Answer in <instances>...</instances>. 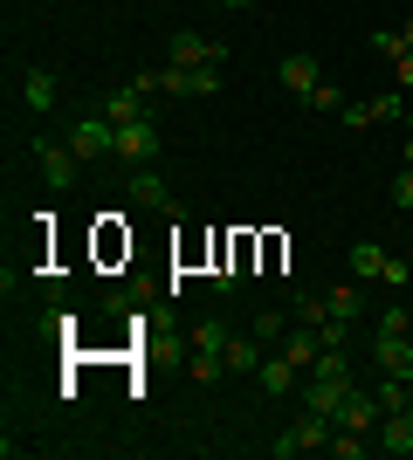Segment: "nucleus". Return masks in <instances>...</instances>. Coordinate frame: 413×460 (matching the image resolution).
I'll use <instances>...</instances> for the list:
<instances>
[{"instance_id": "obj_1", "label": "nucleus", "mask_w": 413, "mask_h": 460, "mask_svg": "<svg viewBox=\"0 0 413 460\" xmlns=\"http://www.w3.org/2000/svg\"><path fill=\"white\" fill-rule=\"evenodd\" d=\"M373 358L379 371H393V378H413V344H407V309H386L373 330Z\"/></svg>"}, {"instance_id": "obj_2", "label": "nucleus", "mask_w": 413, "mask_h": 460, "mask_svg": "<svg viewBox=\"0 0 413 460\" xmlns=\"http://www.w3.org/2000/svg\"><path fill=\"white\" fill-rule=\"evenodd\" d=\"M69 145H76L83 165H97V158H118V124L103 117V103H90V111L69 124Z\"/></svg>"}, {"instance_id": "obj_3", "label": "nucleus", "mask_w": 413, "mask_h": 460, "mask_svg": "<svg viewBox=\"0 0 413 460\" xmlns=\"http://www.w3.org/2000/svg\"><path fill=\"white\" fill-rule=\"evenodd\" d=\"M331 433H337V426L324 420V412H303L290 433H275L269 454H275V460H296V454H310V447H331Z\"/></svg>"}, {"instance_id": "obj_4", "label": "nucleus", "mask_w": 413, "mask_h": 460, "mask_svg": "<svg viewBox=\"0 0 413 460\" xmlns=\"http://www.w3.org/2000/svg\"><path fill=\"white\" fill-rule=\"evenodd\" d=\"M118 158L124 165H152L158 158V124L152 117H118Z\"/></svg>"}, {"instance_id": "obj_5", "label": "nucleus", "mask_w": 413, "mask_h": 460, "mask_svg": "<svg viewBox=\"0 0 413 460\" xmlns=\"http://www.w3.org/2000/svg\"><path fill=\"white\" fill-rule=\"evenodd\" d=\"M35 158H41V179H49V192H62V186H76V179H83L76 145H56V137H41Z\"/></svg>"}, {"instance_id": "obj_6", "label": "nucleus", "mask_w": 413, "mask_h": 460, "mask_svg": "<svg viewBox=\"0 0 413 460\" xmlns=\"http://www.w3.org/2000/svg\"><path fill=\"white\" fill-rule=\"evenodd\" d=\"M173 62L179 69H228V49L207 41V35H193V28H179L173 35Z\"/></svg>"}, {"instance_id": "obj_7", "label": "nucleus", "mask_w": 413, "mask_h": 460, "mask_svg": "<svg viewBox=\"0 0 413 460\" xmlns=\"http://www.w3.org/2000/svg\"><path fill=\"white\" fill-rule=\"evenodd\" d=\"M158 90L166 96H220V69H179V62H166Z\"/></svg>"}, {"instance_id": "obj_8", "label": "nucleus", "mask_w": 413, "mask_h": 460, "mask_svg": "<svg viewBox=\"0 0 413 460\" xmlns=\"http://www.w3.org/2000/svg\"><path fill=\"white\" fill-rule=\"evenodd\" d=\"M407 117V103H400V90L386 96H365V103H345V131H365V124H400Z\"/></svg>"}, {"instance_id": "obj_9", "label": "nucleus", "mask_w": 413, "mask_h": 460, "mask_svg": "<svg viewBox=\"0 0 413 460\" xmlns=\"http://www.w3.org/2000/svg\"><path fill=\"white\" fill-rule=\"evenodd\" d=\"M379 420H386L379 392H345V405H337V426H345V433H379Z\"/></svg>"}, {"instance_id": "obj_10", "label": "nucleus", "mask_w": 413, "mask_h": 460, "mask_svg": "<svg viewBox=\"0 0 413 460\" xmlns=\"http://www.w3.org/2000/svg\"><path fill=\"white\" fill-rule=\"evenodd\" d=\"M262 392H269V399H283V392H303V378H310V371L296 365V358H283V350H275V358H262Z\"/></svg>"}, {"instance_id": "obj_11", "label": "nucleus", "mask_w": 413, "mask_h": 460, "mask_svg": "<svg viewBox=\"0 0 413 460\" xmlns=\"http://www.w3.org/2000/svg\"><path fill=\"white\" fill-rule=\"evenodd\" d=\"M345 392H352V378H303V412H324V420L337 426V405H345Z\"/></svg>"}, {"instance_id": "obj_12", "label": "nucleus", "mask_w": 413, "mask_h": 460, "mask_svg": "<svg viewBox=\"0 0 413 460\" xmlns=\"http://www.w3.org/2000/svg\"><path fill=\"white\" fill-rule=\"evenodd\" d=\"M373 447H379V454H393V460H407V454H413V412H407V405H400V412H386V420H379Z\"/></svg>"}, {"instance_id": "obj_13", "label": "nucleus", "mask_w": 413, "mask_h": 460, "mask_svg": "<svg viewBox=\"0 0 413 460\" xmlns=\"http://www.w3.org/2000/svg\"><path fill=\"white\" fill-rule=\"evenodd\" d=\"M262 358H269V344L262 337H228V350H220V365H228V378H256Z\"/></svg>"}, {"instance_id": "obj_14", "label": "nucleus", "mask_w": 413, "mask_h": 460, "mask_svg": "<svg viewBox=\"0 0 413 460\" xmlns=\"http://www.w3.org/2000/svg\"><path fill=\"white\" fill-rule=\"evenodd\" d=\"M124 192H131V207H158V213H173V186H166L152 165H138V172L124 179Z\"/></svg>"}, {"instance_id": "obj_15", "label": "nucleus", "mask_w": 413, "mask_h": 460, "mask_svg": "<svg viewBox=\"0 0 413 460\" xmlns=\"http://www.w3.org/2000/svg\"><path fill=\"white\" fill-rule=\"evenodd\" d=\"M56 96H62L56 69H28V76H21V103H28V111H56Z\"/></svg>"}, {"instance_id": "obj_16", "label": "nucleus", "mask_w": 413, "mask_h": 460, "mask_svg": "<svg viewBox=\"0 0 413 460\" xmlns=\"http://www.w3.org/2000/svg\"><path fill=\"white\" fill-rule=\"evenodd\" d=\"M275 76H283V90H290V96H310L317 83H324V76H317V56H283Z\"/></svg>"}, {"instance_id": "obj_17", "label": "nucleus", "mask_w": 413, "mask_h": 460, "mask_svg": "<svg viewBox=\"0 0 413 460\" xmlns=\"http://www.w3.org/2000/svg\"><path fill=\"white\" fill-rule=\"evenodd\" d=\"M317 350H324V344H317V330H310V323H303V330H290V337H283V358H296V365H303V371L317 365Z\"/></svg>"}, {"instance_id": "obj_18", "label": "nucleus", "mask_w": 413, "mask_h": 460, "mask_svg": "<svg viewBox=\"0 0 413 460\" xmlns=\"http://www.w3.org/2000/svg\"><path fill=\"white\" fill-rule=\"evenodd\" d=\"M324 303H331V316H337V323H358V316H365V296H358L352 282H345V288H331Z\"/></svg>"}, {"instance_id": "obj_19", "label": "nucleus", "mask_w": 413, "mask_h": 460, "mask_svg": "<svg viewBox=\"0 0 413 460\" xmlns=\"http://www.w3.org/2000/svg\"><path fill=\"white\" fill-rule=\"evenodd\" d=\"M352 275H373L379 282V275H386V248H379V241H358L352 248Z\"/></svg>"}, {"instance_id": "obj_20", "label": "nucleus", "mask_w": 413, "mask_h": 460, "mask_svg": "<svg viewBox=\"0 0 413 460\" xmlns=\"http://www.w3.org/2000/svg\"><path fill=\"white\" fill-rule=\"evenodd\" d=\"M193 350H214L220 358V350H228V323H220V316H200L193 323Z\"/></svg>"}, {"instance_id": "obj_21", "label": "nucleus", "mask_w": 413, "mask_h": 460, "mask_svg": "<svg viewBox=\"0 0 413 460\" xmlns=\"http://www.w3.org/2000/svg\"><path fill=\"white\" fill-rule=\"evenodd\" d=\"M248 337H262V344H283V337H290V316H283V309H262L256 323H248Z\"/></svg>"}, {"instance_id": "obj_22", "label": "nucleus", "mask_w": 413, "mask_h": 460, "mask_svg": "<svg viewBox=\"0 0 413 460\" xmlns=\"http://www.w3.org/2000/svg\"><path fill=\"white\" fill-rule=\"evenodd\" d=\"M365 447H373V433H345V426L331 433V454H337V460H358Z\"/></svg>"}, {"instance_id": "obj_23", "label": "nucleus", "mask_w": 413, "mask_h": 460, "mask_svg": "<svg viewBox=\"0 0 413 460\" xmlns=\"http://www.w3.org/2000/svg\"><path fill=\"white\" fill-rule=\"evenodd\" d=\"M324 316H331L324 296H296V323H324Z\"/></svg>"}, {"instance_id": "obj_24", "label": "nucleus", "mask_w": 413, "mask_h": 460, "mask_svg": "<svg viewBox=\"0 0 413 460\" xmlns=\"http://www.w3.org/2000/svg\"><path fill=\"white\" fill-rule=\"evenodd\" d=\"M379 405H386V412H400V405H407V378H393V371H386V385H379Z\"/></svg>"}, {"instance_id": "obj_25", "label": "nucleus", "mask_w": 413, "mask_h": 460, "mask_svg": "<svg viewBox=\"0 0 413 460\" xmlns=\"http://www.w3.org/2000/svg\"><path fill=\"white\" fill-rule=\"evenodd\" d=\"M373 49H379L386 62H400V56H407V41H400V28H379V35H373Z\"/></svg>"}, {"instance_id": "obj_26", "label": "nucleus", "mask_w": 413, "mask_h": 460, "mask_svg": "<svg viewBox=\"0 0 413 460\" xmlns=\"http://www.w3.org/2000/svg\"><path fill=\"white\" fill-rule=\"evenodd\" d=\"M220 371H228V365H220L214 350H193V378H200V385H214V378H220Z\"/></svg>"}, {"instance_id": "obj_27", "label": "nucleus", "mask_w": 413, "mask_h": 460, "mask_svg": "<svg viewBox=\"0 0 413 460\" xmlns=\"http://www.w3.org/2000/svg\"><path fill=\"white\" fill-rule=\"evenodd\" d=\"M393 207L413 213V165H400V179H393Z\"/></svg>"}, {"instance_id": "obj_28", "label": "nucleus", "mask_w": 413, "mask_h": 460, "mask_svg": "<svg viewBox=\"0 0 413 460\" xmlns=\"http://www.w3.org/2000/svg\"><path fill=\"white\" fill-rule=\"evenodd\" d=\"M310 103H317V111H345V90H337V83H317Z\"/></svg>"}, {"instance_id": "obj_29", "label": "nucleus", "mask_w": 413, "mask_h": 460, "mask_svg": "<svg viewBox=\"0 0 413 460\" xmlns=\"http://www.w3.org/2000/svg\"><path fill=\"white\" fill-rule=\"evenodd\" d=\"M379 282H393V288H407L413 282V269H407V254H386V275Z\"/></svg>"}, {"instance_id": "obj_30", "label": "nucleus", "mask_w": 413, "mask_h": 460, "mask_svg": "<svg viewBox=\"0 0 413 460\" xmlns=\"http://www.w3.org/2000/svg\"><path fill=\"white\" fill-rule=\"evenodd\" d=\"M393 69H400V90H413V49H407V56L393 62Z\"/></svg>"}, {"instance_id": "obj_31", "label": "nucleus", "mask_w": 413, "mask_h": 460, "mask_svg": "<svg viewBox=\"0 0 413 460\" xmlns=\"http://www.w3.org/2000/svg\"><path fill=\"white\" fill-rule=\"evenodd\" d=\"M214 7H256V0H214Z\"/></svg>"}, {"instance_id": "obj_32", "label": "nucleus", "mask_w": 413, "mask_h": 460, "mask_svg": "<svg viewBox=\"0 0 413 460\" xmlns=\"http://www.w3.org/2000/svg\"><path fill=\"white\" fill-rule=\"evenodd\" d=\"M400 41H407V49H413V21H407V28H400Z\"/></svg>"}, {"instance_id": "obj_33", "label": "nucleus", "mask_w": 413, "mask_h": 460, "mask_svg": "<svg viewBox=\"0 0 413 460\" xmlns=\"http://www.w3.org/2000/svg\"><path fill=\"white\" fill-rule=\"evenodd\" d=\"M400 165H413V131H407V158H400Z\"/></svg>"}, {"instance_id": "obj_34", "label": "nucleus", "mask_w": 413, "mask_h": 460, "mask_svg": "<svg viewBox=\"0 0 413 460\" xmlns=\"http://www.w3.org/2000/svg\"><path fill=\"white\" fill-rule=\"evenodd\" d=\"M407 412H413V378H407Z\"/></svg>"}, {"instance_id": "obj_35", "label": "nucleus", "mask_w": 413, "mask_h": 460, "mask_svg": "<svg viewBox=\"0 0 413 460\" xmlns=\"http://www.w3.org/2000/svg\"><path fill=\"white\" fill-rule=\"evenodd\" d=\"M407 131H413V111H407Z\"/></svg>"}]
</instances>
